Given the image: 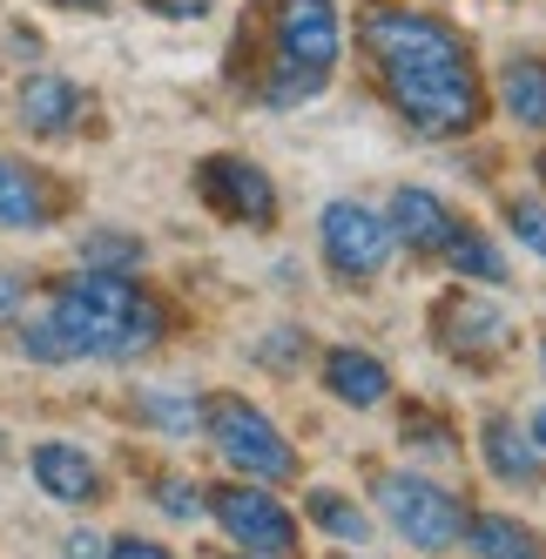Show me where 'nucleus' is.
Here are the masks:
<instances>
[{"instance_id": "nucleus-1", "label": "nucleus", "mask_w": 546, "mask_h": 559, "mask_svg": "<svg viewBox=\"0 0 546 559\" xmlns=\"http://www.w3.org/2000/svg\"><path fill=\"white\" fill-rule=\"evenodd\" d=\"M358 48L371 55L384 102H392L418 135H465L486 115V88L473 48L439 21V14H412L399 0H365L358 14Z\"/></svg>"}, {"instance_id": "nucleus-2", "label": "nucleus", "mask_w": 546, "mask_h": 559, "mask_svg": "<svg viewBox=\"0 0 546 559\" xmlns=\"http://www.w3.org/2000/svg\"><path fill=\"white\" fill-rule=\"evenodd\" d=\"M41 317L55 324V337H61L68 357H108V365L155 350L163 331H169L163 304H155L149 290H135L129 276H115V270H74V276H61Z\"/></svg>"}, {"instance_id": "nucleus-3", "label": "nucleus", "mask_w": 546, "mask_h": 559, "mask_svg": "<svg viewBox=\"0 0 546 559\" xmlns=\"http://www.w3.org/2000/svg\"><path fill=\"white\" fill-rule=\"evenodd\" d=\"M203 431L210 445L229 472L257 478V486H297L304 465H297V445L277 431V418H270L263 405H250L244 391H216L203 397Z\"/></svg>"}, {"instance_id": "nucleus-4", "label": "nucleus", "mask_w": 546, "mask_h": 559, "mask_svg": "<svg viewBox=\"0 0 546 559\" xmlns=\"http://www.w3.org/2000/svg\"><path fill=\"white\" fill-rule=\"evenodd\" d=\"M371 506L412 552H452L459 533H465V512H473L459 492H446L439 478H425V472H378Z\"/></svg>"}, {"instance_id": "nucleus-5", "label": "nucleus", "mask_w": 546, "mask_h": 559, "mask_svg": "<svg viewBox=\"0 0 546 559\" xmlns=\"http://www.w3.org/2000/svg\"><path fill=\"white\" fill-rule=\"evenodd\" d=\"M210 519H216V533L237 552H250V559H290L297 552L290 506L270 486H257V478H229V486H216L210 492Z\"/></svg>"}, {"instance_id": "nucleus-6", "label": "nucleus", "mask_w": 546, "mask_h": 559, "mask_svg": "<svg viewBox=\"0 0 546 559\" xmlns=\"http://www.w3.org/2000/svg\"><path fill=\"white\" fill-rule=\"evenodd\" d=\"M318 250H324L337 284H371V276H384V263H392L399 243H392V223H384L378 210H365V203H324Z\"/></svg>"}, {"instance_id": "nucleus-7", "label": "nucleus", "mask_w": 546, "mask_h": 559, "mask_svg": "<svg viewBox=\"0 0 546 559\" xmlns=\"http://www.w3.org/2000/svg\"><path fill=\"white\" fill-rule=\"evenodd\" d=\"M270 41H277V61L331 74L344 55V21L331 0H270Z\"/></svg>"}, {"instance_id": "nucleus-8", "label": "nucleus", "mask_w": 546, "mask_h": 559, "mask_svg": "<svg viewBox=\"0 0 546 559\" xmlns=\"http://www.w3.org/2000/svg\"><path fill=\"white\" fill-rule=\"evenodd\" d=\"M197 195L229 223H250V229L277 223V182H270L250 155H203L197 163Z\"/></svg>"}, {"instance_id": "nucleus-9", "label": "nucleus", "mask_w": 546, "mask_h": 559, "mask_svg": "<svg viewBox=\"0 0 546 559\" xmlns=\"http://www.w3.org/2000/svg\"><path fill=\"white\" fill-rule=\"evenodd\" d=\"M432 337H439V350L473 365V357H492V350L513 344V317L499 304H486V297H446L439 317H432Z\"/></svg>"}, {"instance_id": "nucleus-10", "label": "nucleus", "mask_w": 546, "mask_h": 559, "mask_svg": "<svg viewBox=\"0 0 546 559\" xmlns=\"http://www.w3.org/2000/svg\"><path fill=\"white\" fill-rule=\"evenodd\" d=\"M479 459H486V472L499 478V486H513V492H539V478H546V452L526 438V425L513 418V412H486L479 418Z\"/></svg>"}, {"instance_id": "nucleus-11", "label": "nucleus", "mask_w": 546, "mask_h": 559, "mask_svg": "<svg viewBox=\"0 0 546 559\" xmlns=\"http://www.w3.org/2000/svg\"><path fill=\"white\" fill-rule=\"evenodd\" d=\"M27 472H34V486H41L48 499H61V506H95L102 499V465L82 445H61V438L34 445L27 452Z\"/></svg>"}, {"instance_id": "nucleus-12", "label": "nucleus", "mask_w": 546, "mask_h": 559, "mask_svg": "<svg viewBox=\"0 0 546 559\" xmlns=\"http://www.w3.org/2000/svg\"><path fill=\"white\" fill-rule=\"evenodd\" d=\"M384 223H392V243H405L412 257H439L452 243V229H459L452 203H439L432 189H399L392 210H384Z\"/></svg>"}, {"instance_id": "nucleus-13", "label": "nucleus", "mask_w": 546, "mask_h": 559, "mask_svg": "<svg viewBox=\"0 0 546 559\" xmlns=\"http://www.w3.org/2000/svg\"><path fill=\"white\" fill-rule=\"evenodd\" d=\"M318 371H324V391L337 397V405H351V412H371V405H384V397H392V371H384L378 350L337 344V350H324Z\"/></svg>"}, {"instance_id": "nucleus-14", "label": "nucleus", "mask_w": 546, "mask_h": 559, "mask_svg": "<svg viewBox=\"0 0 546 559\" xmlns=\"http://www.w3.org/2000/svg\"><path fill=\"white\" fill-rule=\"evenodd\" d=\"M82 108H88V95L68 74H27L21 82V129H34V135H68L82 122Z\"/></svg>"}, {"instance_id": "nucleus-15", "label": "nucleus", "mask_w": 546, "mask_h": 559, "mask_svg": "<svg viewBox=\"0 0 546 559\" xmlns=\"http://www.w3.org/2000/svg\"><path fill=\"white\" fill-rule=\"evenodd\" d=\"M465 552L473 559H546V539L520 526L513 512H465Z\"/></svg>"}, {"instance_id": "nucleus-16", "label": "nucleus", "mask_w": 546, "mask_h": 559, "mask_svg": "<svg viewBox=\"0 0 546 559\" xmlns=\"http://www.w3.org/2000/svg\"><path fill=\"white\" fill-rule=\"evenodd\" d=\"M499 108L520 129H546V55H513L499 68Z\"/></svg>"}, {"instance_id": "nucleus-17", "label": "nucleus", "mask_w": 546, "mask_h": 559, "mask_svg": "<svg viewBox=\"0 0 546 559\" xmlns=\"http://www.w3.org/2000/svg\"><path fill=\"white\" fill-rule=\"evenodd\" d=\"M304 519H310L318 533H331L337 546H365V539H371L365 506L344 499V492H331V486H310V492H304Z\"/></svg>"}, {"instance_id": "nucleus-18", "label": "nucleus", "mask_w": 546, "mask_h": 559, "mask_svg": "<svg viewBox=\"0 0 546 559\" xmlns=\"http://www.w3.org/2000/svg\"><path fill=\"white\" fill-rule=\"evenodd\" d=\"M48 223V189L34 169L0 163V229H41Z\"/></svg>"}, {"instance_id": "nucleus-19", "label": "nucleus", "mask_w": 546, "mask_h": 559, "mask_svg": "<svg viewBox=\"0 0 546 559\" xmlns=\"http://www.w3.org/2000/svg\"><path fill=\"white\" fill-rule=\"evenodd\" d=\"M459 276H473V284H506V276H513V270H506V257L492 250V236L486 229H473V223H459L452 229V243L439 250Z\"/></svg>"}, {"instance_id": "nucleus-20", "label": "nucleus", "mask_w": 546, "mask_h": 559, "mask_svg": "<svg viewBox=\"0 0 546 559\" xmlns=\"http://www.w3.org/2000/svg\"><path fill=\"white\" fill-rule=\"evenodd\" d=\"M135 412H149L155 431H197L203 425V397H182V391H142Z\"/></svg>"}, {"instance_id": "nucleus-21", "label": "nucleus", "mask_w": 546, "mask_h": 559, "mask_svg": "<svg viewBox=\"0 0 546 559\" xmlns=\"http://www.w3.org/2000/svg\"><path fill=\"white\" fill-rule=\"evenodd\" d=\"M499 216H506V229L520 236V250L546 263V203H539V195H506Z\"/></svg>"}, {"instance_id": "nucleus-22", "label": "nucleus", "mask_w": 546, "mask_h": 559, "mask_svg": "<svg viewBox=\"0 0 546 559\" xmlns=\"http://www.w3.org/2000/svg\"><path fill=\"white\" fill-rule=\"evenodd\" d=\"M324 82H331V74H310L297 61H277V68H270V82H263V95L277 102V108H297V102H318Z\"/></svg>"}, {"instance_id": "nucleus-23", "label": "nucleus", "mask_w": 546, "mask_h": 559, "mask_svg": "<svg viewBox=\"0 0 546 559\" xmlns=\"http://www.w3.org/2000/svg\"><path fill=\"white\" fill-rule=\"evenodd\" d=\"M135 263H142V243H135V236L102 229V236H88V243H82V270H115V276H129Z\"/></svg>"}, {"instance_id": "nucleus-24", "label": "nucleus", "mask_w": 546, "mask_h": 559, "mask_svg": "<svg viewBox=\"0 0 546 559\" xmlns=\"http://www.w3.org/2000/svg\"><path fill=\"white\" fill-rule=\"evenodd\" d=\"M155 506H163L169 519H189V526H197V519L210 512V492L189 486V478H163V486H155Z\"/></svg>"}, {"instance_id": "nucleus-25", "label": "nucleus", "mask_w": 546, "mask_h": 559, "mask_svg": "<svg viewBox=\"0 0 546 559\" xmlns=\"http://www.w3.org/2000/svg\"><path fill=\"white\" fill-rule=\"evenodd\" d=\"M102 559H176L163 539H142V533H129V539H115V546H102Z\"/></svg>"}, {"instance_id": "nucleus-26", "label": "nucleus", "mask_w": 546, "mask_h": 559, "mask_svg": "<svg viewBox=\"0 0 546 559\" xmlns=\"http://www.w3.org/2000/svg\"><path fill=\"white\" fill-rule=\"evenodd\" d=\"M21 297H27V276L0 270V324H8V317H21Z\"/></svg>"}, {"instance_id": "nucleus-27", "label": "nucleus", "mask_w": 546, "mask_h": 559, "mask_svg": "<svg viewBox=\"0 0 546 559\" xmlns=\"http://www.w3.org/2000/svg\"><path fill=\"white\" fill-rule=\"evenodd\" d=\"M142 8L169 14V21H203V14H210V0H142Z\"/></svg>"}, {"instance_id": "nucleus-28", "label": "nucleus", "mask_w": 546, "mask_h": 559, "mask_svg": "<svg viewBox=\"0 0 546 559\" xmlns=\"http://www.w3.org/2000/svg\"><path fill=\"white\" fill-rule=\"evenodd\" d=\"M68 559H102V539H95V533H74V539H68Z\"/></svg>"}, {"instance_id": "nucleus-29", "label": "nucleus", "mask_w": 546, "mask_h": 559, "mask_svg": "<svg viewBox=\"0 0 546 559\" xmlns=\"http://www.w3.org/2000/svg\"><path fill=\"white\" fill-rule=\"evenodd\" d=\"M48 8H68V14H108V0H48Z\"/></svg>"}, {"instance_id": "nucleus-30", "label": "nucleus", "mask_w": 546, "mask_h": 559, "mask_svg": "<svg viewBox=\"0 0 546 559\" xmlns=\"http://www.w3.org/2000/svg\"><path fill=\"white\" fill-rule=\"evenodd\" d=\"M526 438H533V445H539V452H546V405H539V412H533V418H526Z\"/></svg>"}, {"instance_id": "nucleus-31", "label": "nucleus", "mask_w": 546, "mask_h": 559, "mask_svg": "<svg viewBox=\"0 0 546 559\" xmlns=\"http://www.w3.org/2000/svg\"><path fill=\"white\" fill-rule=\"evenodd\" d=\"M533 169H539V182H546V148H539V155H533Z\"/></svg>"}, {"instance_id": "nucleus-32", "label": "nucleus", "mask_w": 546, "mask_h": 559, "mask_svg": "<svg viewBox=\"0 0 546 559\" xmlns=\"http://www.w3.org/2000/svg\"><path fill=\"white\" fill-rule=\"evenodd\" d=\"M331 559H358V552H331Z\"/></svg>"}, {"instance_id": "nucleus-33", "label": "nucleus", "mask_w": 546, "mask_h": 559, "mask_svg": "<svg viewBox=\"0 0 546 559\" xmlns=\"http://www.w3.org/2000/svg\"><path fill=\"white\" fill-rule=\"evenodd\" d=\"M539 365H546V344H539Z\"/></svg>"}, {"instance_id": "nucleus-34", "label": "nucleus", "mask_w": 546, "mask_h": 559, "mask_svg": "<svg viewBox=\"0 0 546 559\" xmlns=\"http://www.w3.org/2000/svg\"><path fill=\"white\" fill-rule=\"evenodd\" d=\"M237 559H250V552H237Z\"/></svg>"}]
</instances>
